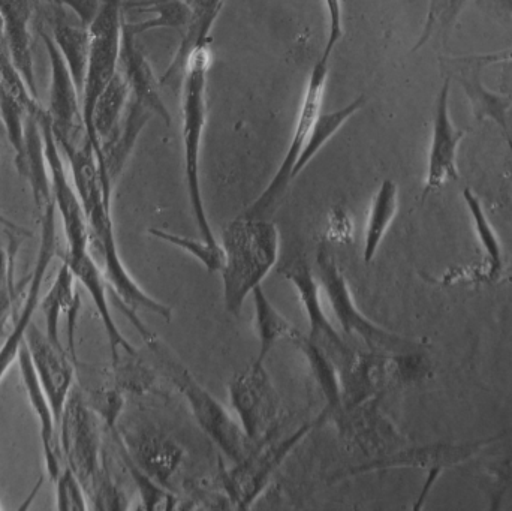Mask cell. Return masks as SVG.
<instances>
[{
  "label": "cell",
  "mask_w": 512,
  "mask_h": 511,
  "mask_svg": "<svg viewBox=\"0 0 512 511\" xmlns=\"http://www.w3.org/2000/svg\"><path fill=\"white\" fill-rule=\"evenodd\" d=\"M316 278L321 291L327 296L328 305L339 323L340 329L349 338L366 345L367 350L385 354L420 353L421 344L414 339L396 335L373 323L354 302L351 288L333 255L322 246L316 255Z\"/></svg>",
  "instance_id": "277c9868"
},
{
  "label": "cell",
  "mask_w": 512,
  "mask_h": 511,
  "mask_svg": "<svg viewBox=\"0 0 512 511\" xmlns=\"http://www.w3.org/2000/svg\"><path fill=\"white\" fill-rule=\"evenodd\" d=\"M364 105V96L352 99L349 104L340 110L330 111V113L319 114L313 128L310 129L306 141H304L303 150H301L300 158L294 167L292 177L294 180L306 170L307 165L313 161L316 155L321 152L322 147L340 131L343 125L351 119L354 114H357Z\"/></svg>",
  "instance_id": "d6a6232c"
},
{
  "label": "cell",
  "mask_w": 512,
  "mask_h": 511,
  "mask_svg": "<svg viewBox=\"0 0 512 511\" xmlns=\"http://www.w3.org/2000/svg\"><path fill=\"white\" fill-rule=\"evenodd\" d=\"M0 510H2V507H0Z\"/></svg>",
  "instance_id": "bcb514c9"
},
{
  "label": "cell",
  "mask_w": 512,
  "mask_h": 511,
  "mask_svg": "<svg viewBox=\"0 0 512 511\" xmlns=\"http://www.w3.org/2000/svg\"><path fill=\"white\" fill-rule=\"evenodd\" d=\"M132 461L156 483L171 491V479L182 465L185 452L176 441L152 428L114 429Z\"/></svg>",
  "instance_id": "ac0fdd59"
},
{
  "label": "cell",
  "mask_w": 512,
  "mask_h": 511,
  "mask_svg": "<svg viewBox=\"0 0 512 511\" xmlns=\"http://www.w3.org/2000/svg\"><path fill=\"white\" fill-rule=\"evenodd\" d=\"M313 428L315 423H306L282 440L273 435L264 443L256 444L251 455L245 461L234 464L236 467L233 470L222 471L221 485L231 506L237 510L251 509L264 494L277 468Z\"/></svg>",
  "instance_id": "8992f818"
},
{
  "label": "cell",
  "mask_w": 512,
  "mask_h": 511,
  "mask_svg": "<svg viewBox=\"0 0 512 511\" xmlns=\"http://www.w3.org/2000/svg\"><path fill=\"white\" fill-rule=\"evenodd\" d=\"M255 308L256 335L259 339V353L256 360L265 362L271 348L280 341L291 342L300 330L286 320L285 315L280 314L273 303L265 296L262 287L255 288L252 293Z\"/></svg>",
  "instance_id": "1f68e13d"
},
{
  "label": "cell",
  "mask_w": 512,
  "mask_h": 511,
  "mask_svg": "<svg viewBox=\"0 0 512 511\" xmlns=\"http://www.w3.org/2000/svg\"><path fill=\"white\" fill-rule=\"evenodd\" d=\"M399 210V186L394 180L385 179L376 191L367 215L364 233L363 260L370 264L375 260L382 240L387 236Z\"/></svg>",
  "instance_id": "f1b7e54d"
},
{
  "label": "cell",
  "mask_w": 512,
  "mask_h": 511,
  "mask_svg": "<svg viewBox=\"0 0 512 511\" xmlns=\"http://www.w3.org/2000/svg\"><path fill=\"white\" fill-rule=\"evenodd\" d=\"M444 65L448 66L447 77L457 81L468 96L475 119L480 122L492 120L504 132L512 150L511 132L508 128V113L512 108V95H502V93L487 89L486 84L481 80V72L484 71V68L472 59L471 54L448 57V59H444Z\"/></svg>",
  "instance_id": "d6986e66"
},
{
  "label": "cell",
  "mask_w": 512,
  "mask_h": 511,
  "mask_svg": "<svg viewBox=\"0 0 512 511\" xmlns=\"http://www.w3.org/2000/svg\"><path fill=\"white\" fill-rule=\"evenodd\" d=\"M451 78L445 77L435 101L433 111L432 140L427 158L426 180L421 201L441 189L450 180L459 179V149L468 131L459 129L451 119Z\"/></svg>",
  "instance_id": "9a60e30c"
},
{
  "label": "cell",
  "mask_w": 512,
  "mask_h": 511,
  "mask_svg": "<svg viewBox=\"0 0 512 511\" xmlns=\"http://www.w3.org/2000/svg\"><path fill=\"white\" fill-rule=\"evenodd\" d=\"M472 447L463 446H430L423 449L405 450L396 455H385L379 459L366 462L355 467L342 477L360 476L372 471L391 470V468L414 467L424 468L427 473L432 470L444 471L451 465L460 464L474 455Z\"/></svg>",
  "instance_id": "cb8c5ba5"
},
{
  "label": "cell",
  "mask_w": 512,
  "mask_h": 511,
  "mask_svg": "<svg viewBox=\"0 0 512 511\" xmlns=\"http://www.w3.org/2000/svg\"><path fill=\"white\" fill-rule=\"evenodd\" d=\"M129 98H131V90L122 72L117 69L116 74L96 98L89 123H87V135L95 149V155L98 153L99 143L110 135L122 119L128 107Z\"/></svg>",
  "instance_id": "83f0119b"
},
{
  "label": "cell",
  "mask_w": 512,
  "mask_h": 511,
  "mask_svg": "<svg viewBox=\"0 0 512 511\" xmlns=\"http://www.w3.org/2000/svg\"><path fill=\"white\" fill-rule=\"evenodd\" d=\"M17 365L20 369L21 383L26 390L27 399L30 407L35 411L39 420V434H41L42 452H44L45 467H47L48 476L56 482L59 474L62 473L65 462H63L62 452L59 446V434H57L56 419H54L53 410H51L50 401L42 389L41 381L36 375L35 366H33L32 357H30L29 348L26 342L18 351Z\"/></svg>",
  "instance_id": "7402d4cb"
},
{
  "label": "cell",
  "mask_w": 512,
  "mask_h": 511,
  "mask_svg": "<svg viewBox=\"0 0 512 511\" xmlns=\"http://www.w3.org/2000/svg\"><path fill=\"white\" fill-rule=\"evenodd\" d=\"M462 197L468 207L475 234L484 254L483 279L489 282L498 281L504 273V249H502L501 239L480 197L471 188L463 189Z\"/></svg>",
  "instance_id": "f546056e"
},
{
  "label": "cell",
  "mask_w": 512,
  "mask_h": 511,
  "mask_svg": "<svg viewBox=\"0 0 512 511\" xmlns=\"http://www.w3.org/2000/svg\"><path fill=\"white\" fill-rule=\"evenodd\" d=\"M132 356L129 362H117L113 365V383L120 390H129L134 393H155V377L149 369Z\"/></svg>",
  "instance_id": "f35d334b"
},
{
  "label": "cell",
  "mask_w": 512,
  "mask_h": 511,
  "mask_svg": "<svg viewBox=\"0 0 512 511\" xmlns=\"http://www.w3.org/2000/svg\"><path fill=\"white\" fill-rule=\"evenodd\" d=\"M221 245L225 306L230 314L239 315L246 299L261 287L279 260V230L271 219L240 215L225 227Z\"/></svg>",
  "instance_id": "6da1fadb"
},
{
  "label": "cell",
  "mask_w": 512,
  "mask_h": 511,
  "mask_svg": "<svg viewBox=\"0 0 512 511\" xmlns=\"http://www.w3.org/2000/svg\"><path fill=\"white\" fill-rule=\"evenodd\" d=\"M39 126L42 129L45 143V156H47L48 173H50L51 192H53L54 204L59 210L62 219L63 231H65L66 252H81L90 249L89 224L83 204L78 198L75 186L69 182L65 164L60 156V147L51 131L47 110L42 108L36 114Z\"/></svg>",
  "instance_id": "5bb4252c"
},
{
  "label": "cell",
  "mask_w": 512,
  "mask_h": 511,
  "mask_svg": "<svg viewBox=\"0 0 512 511\" xmlns=\"http://www.w3.org/2000/svg\"><path fill=\"white\" fill-rule=\"evenodd\" d=\"M75 281L77 279H75L74 273L63 261L50 291L41 297V302H39V309L44 312L45 324H47L45 333H47L48 339L62 350V342L59 338L60 315L66 314L68 317V341H75V326H77L78 312L81 308L80 296L75 290Z\"/></svg>",
  "instance_id": "d4e9b609"
},
{
  "label": "cell",
  "mask_w": 512,
  "mask_h": 511,
  "mask_svg": "<svg viewBox=\"0 0 512 511\" xmlns=\"http://www.w3.org/2000/svg\"><path fill=\"white\" fill-rule=\"evenodd\" d=\"M168 372L174 386L188 402L201 431L234 464L245 461L255 449L256 444L249 440L242 425L233 419L227 408L209 390L204 389L192 377L188 369L171 365Z\"/></svg>",
  "instance_id": "52a82bcc"
},
{
  "label": "cell",
  "mask_w": 512,
  "mask_h": 511,
  "mask_svg": "<svg viewBox=\"0 0 512 511\" xmlns=\"http://www.w3.org/2000/svg\"><path fill=\"white\" fill-rule=\"evenodd\" d=\"M469 0H427L423 29L412 51L421 50L433 35L453 29Z\"/></svg>",
  "instance_id": "8d00e7d4"
},
{
  "label": "cell",
  "mask_w": 512,
  "mask_h": 511,
  "mask_svg": "<svg viewBox=\"0 0 512 511\" xmlns=\"http://www.w3.org/2000/svg\"><path fill=\"white\" fill-rule=\"evenodd\" d=\"M418 354H385L355 351L348 365L339 371L342 410L375 401L394 381L412 380L417 375Z\"/></svg>",
  "instance_id": "9c48e42d"
},
{
  "label": "cell",
  "mask_w": 512,
  "mask_h": 511,
  "mask_svg": "<svg viewBox=\"0 0 512 511\" xmlns=\"http://www.w3.org/2000/svg\"><path fill=\"white\" fill-rule=\"evenodd\" d=\"M5 39V23H3L2 12H0V41Z\"/></svg>",
  "instance_id": "ee69618b"
},
{
  "label": "cell",
  "mask_w": 512,
  "mask_h": 511,
  "mask_svg": "<svg viewBox=\"0 0 512 511\" xmlns=\"http://www.w3.org/2000/svg\"><path fill=\"white\" fill-rule=\"evenodd\" d=\"M59 446L63 462L80 480L87 498L107 468L102 453L98 416L84 401L83 392L72 389L59 425Z\"/></svg>",
  "instance_id": "5b68a950"
},
{
  "label": "cell",
  "mask_w": 512,
  "mask_h": 511,
  "mask_svg": "<svg viewBox=\"0 0 512 511\" xmlns=\"http://www.w3.org/2000/svg\"><path fill=\"white\" fill-rule=\"evenodd\" d=\"M140 11L155 12V17L150 20L140 21V23H128L129 30L134 35L149 32V30L159 29V27H188L192 18V6L188 0H156V2L146 3V5L137 6ZM135 8V9H137Z\"/></svg>",
  "instance_id": "836d02e7"
},
{
  "label": "cell",
  "mask_w": 512,
  "mask_h": 511,
  "mask_svg": "<svg viewBox=\"0 0 512 511\" xmlns=\"http://www.w3.org/2000/svg\"><path fill=\"white\" fill-rule=\"evenodd\" d=\"M114 441H116L117 447H119L120 456H122L123 464H125L126 470L131 474L132 480H134L135 486H137L138 492H140L141 504H143L144 510H173L176 507L177 500L174 497L173 492L165 489L164 486L156 483L152 477L147 476L134 461L131 456L126 452L123 444L120 443L119 438L113 435Z\"/></svg>",
  "instance_id": "e575fe53"
},
{
  "label": "cell",
  "mask_w": 512,
  "mask_h": 511,
  "mask_svg": "<svg viewBox=\"0 0 512 511\" xmlns=\"http://www.w3.org/2000/svg\"><path fill=\"white\" fill-rule=\"evenodd\" d=\"M291 344L295 345L298 351L303 354L304 359L307 360L310 372H312L313 380L318 384L319 392L324 396L325 407L324 417H328L336 414L337 411L342 410V390H340V378L337 366L334 365L333 360L319 350L315 344L307 339L303 333H298Z\"/></svg>",
  "instance_id": "4dcf8cb0"
},
{
  "label": "cell",
  "mask_w": 512,
  "mask_h": 511,
  "mask_svg": "<svg viewBox=\"0 0 512 511\" xmlns=\"http://www.w3.org/2000/svg\"><path fill=\"white\" fill-rule=\"evenodd\" d=\"M83 396L90 410L105 423L108 431L117 429L123 408H125V398H123L122 390L116 384L113 383L111 386L101 387V389L87 390Z\"/></svg>",
  "instance_id": "74e56055"
},
{
  "label": "cell",
  "mask_w": 512,
  "mask_h": 511,
  "mask_svg": "<svg viewBox=\"0 0 512 511\" xmlns=\"http://www.w3.org/2000/svg\"><path fill=\"white\" fill-rule=\"evenodd\" d=\"M14 257L15 251L9 258L8 252L0 245V288L5 287L11 279H14Z\"/></svg>",
  "instance_id": "b9f144b4"
},
{
  "label": "cell",
  "mask_w": 512,
  "mask_h": 511,
  "mask_svg": "<svg viewBox=\"0 0 512 511\" xmlns=\"http://www.w3.org/2000/svg\"><path fill=\"white\" fill-rule=\"evenodd\" d=\"M153 116L155 114L146 105L141 104L137 99L129 98L128 107L122 119L110 135L99 143L96 162H98L102 188L108 200L113 201L114 186L122 176L141 132Z\"/></svg>",
  "instance_id": "e0dca14e"
},
{
  "label": "cell",
  "mask_w": 512,
  "mask_h": 511,
  "mask_svg": "<svg viewBox=\"0 0 512 511\" xmlns=\"http://www.w3.org/2000/svg\"><path fill=\"white\" fill-rule=\"evenodd\" d=\"M51 32H53L51 38L59 47L60 54L65 59L83 99L84 84L89 71L90 47H92L89 26L81 21L72 23L65 15L56 14L51 20Z\"/></svg>",
  "instance_id": "4316f807"
},
{
  "label": "cell",
  "mask_w": 512,
  "mask_h": 511,
  "mask_svg": "<svg viewBox=\"0 0 512 511\" xmlns=\"http://www.w3.org/2000/svg\"><path fill=\"white\" fill-rule=\"evenodd\" d=\"M0 224L5 225L6 228H11L15 233L23 234V236H30L29 231L24 230V228L17 227L14 222L8 221V219L2 218V216H0Z\"/></svg>",
  "instance_id": "7bdbcfd3"
},
{
  "label": "cell",
  "mask_w": 512,
  "mask_h": 511,
  "mask_svg": "<svg viewBox=\"0 0 512 511\" xmlns=\"http://www.w3.org/2000/svg\"><path fill=\"white\" fill-rule=\"evenodd\" d=\"M18 305L20 302L17 299V288H15L14 279H11L5 287L0 288V336L5 333Z\"/></svg>",
  "instance_id": "60d3db41"
},
{
  "label": "cell",
  "mask_w": 512,
  "mask_h": 511,
  "mask_svg": "<svg viewBox=\"0 0 512 511\" xmlns=\"http://www.w3.org/2000/svg\"><path fill=\"white\" fill-rule=\"evenodd\" d=\"M63 261L68 264L69 269L74 273L75 279L81 282L89 296L92 297L93 305H95L99 318H101L102 324H104L105 333H107L113 365L120 360V348L128 356H137V350L129 344L128 339L122 335L116 321H114L107 299L108 284L105 281L101 266L93 258L92 251L87 249V251L81 252H65Z\"/></svg>",
  "instance_id": "44dd1931"
},
{
  "label": "cell",
  "mask_w": 512,
  "mask_h": 511,
  "mask_svg": "<svg viewBox=\"0 0 512 511\" xmlns=\"http://www.w3.org/2000/svg\"><path fill=\"white\" fill-rule=\"evenodd\" d=\"M50 59L51 81L48 120L60 150L80 147L89 140L84 122L83 99L71 71L50 33L39 29Z\"/></svg>",
  "instance_id": "7c38bea8"
},
{
  "label": "cell",
  "mask_w": 512,
  "mask_h": 511,
  "mask_svg": "<svg viewBox=\"0 0 512 511\" xmlns=\"http://www.w3.org/2000/svg\"><path fill=\"white\" fill-rule=\"evenodd\" d=\"M210 42H201L189 51L182 72L183 170L186 191L195 225L201 239L221 245L210 225L201 188V150L207 126V81H209Z\"/></svg>",
  "instance_id": "7a4b0ae2"
},
{
  "label": "cell",
  "mask_w": 512,
  "mask_h": 511,
  "mask_svg": "<svg viewBox=\"0 0 512 511\" xmlns=\"http://www.w3.org/2000/svg\"><path fill=\"white\" fill-rule=\"evenodd\" d=\"M0 12L5 23V38L12 60L33 95L38 96L33 69V41L30 32L33 9L30 0H0Z\"/></svg>",
  "instance_id": "603a6c76"
},
{
  "label": "cell",
  "mask_w": 512,
  "mask_h": 511,
  "mask_svg": "<svg viewBox=\"0 0 512 511\" xmlns=\"http://www.w3.org/2000/svg\"><path fill=\"white\" fill-rule=\"evenodd\" d=\"M57 209L56 204H50L45 212L39 216L41 224V239H39L38 257H36L35 269L30 276V285L27 288L23 305H18L14 311V329L6 336L5 342L0 347V383L5 378L6 372L12 363L17 362L18 351L23 347L27 329L32 324L33 317L39 309L41 302L42 284L47 276L48 267L57 254Z\"/></svg>",
  "instance_id": "4fadbf2b"
},
{
  "label": "cell",
  "mask_w": 512,
  "mask_h": 511,
  "mask_svg": "<svg viewBox=\"0 0 512 511\" xmlns=\"http://www.w3.org/2000/svg\"><path fill=\"white\" fill-rule=\"evenodd\" d=\"M36 375L41 381L42 389L50 401L54 419H56L57 432H59L60 420L69 395L74 389V360L62 348H57L48 339L47 333L39 330L35 324H30L24 338Z\"/></svg>",
  "instance_id": "2e32d148"
},
{
  "label": "cell",
  "mask_w": 512,
  "mask_h": 511,
  "mask_svg": "<svg viewBox=\"0 0 512 511\" xmlns=\"http://www.w3.org/2000/svg\"><path fill=\"white\" fill-rule=\"evenodd\" d=\"M0 134L5 135V129H3V123H2V120H0Z\"/></svg>",
  "instance_id": "f6af8a7d"
},
{
  "label": "cell",
  "mask_w": 512,
  "mask_h": 511,
  "mask_svg": "<svg viewBox=\"0 0 512 511\" xmlns=\"http://www.w3.org/2000/svg\"><path fill=\"white\" fill-rule=\"evenodd\" d=\"M231 407L252 443H264L280 425V398L264 363L254 360L228 384Z\"/></svg>",
  "instance_id": "ba28073f"
},
{
  "label": "cell",
  "mask_w": 512,
  "mask_h": 511,
  "mask_svg": "<svg viewBox=\"0 0 512 511\" xmlns=\"http://www.w3.org/2000/svg\"><path fill=\"white\" fill-rule=\"evenodd\" d=\"M125 24V0H98L95 17L90 21L89 71L83 92L84 122L89 123L93 105L119 65L120 44Z\"/></svg>",
  "instance_id": "30bf717a"
},
{
  "label": "cell",
  "mask_w": 512,
  "mask_h": 511,
  "mask_svg": "<svg viewBox=\"0 0 512 511\" xmlns=\"http://www.w3.org/2000/svg\"><path fill=\"white\" fill-rule=\"evenodd\" d=\"M17 170L20 176L29 182L33 204L39 218L54 200L45 156L44 135L38 119L33 114H27L26 117V150L20 164H17Z\"/></svg>",
  "instance_id": "484cf974"
},
{
  "label": "cell",
  "mask_w": 512,
  "mask_h": 511,
  "mask_svg": "<svg viewBox=\"0 0 512 511\" xmlns=\"http://www.w3.org/2000/svg\"><path fill=\"white\" fill-rule=\"evenodd\" d=\"M340 41L342 39L336 38V36H327L324 50H322L321 56L316 60L315 65L312 66V71H310L303 101H301L300 110H298L297 119H295L294 132H292L285 156H283L282 162H280L279 168H277L267 188L242 213L243 216L270 219V216L279 207L282 198L285 197L289 185L294 182L292 173H294L295 164L300 158L304 141H306L310 129L318 120L319 114L322 113L325 86H327L328 74H330L331 57H333L334 50H336Z\"/></svg>",
  "instance_id": "3957f363"
},
{
  "label": "cell",
  "mask_w": 512,
  "mask_h": 511,
  "mask_svg": "<svg viewBox=\"0 0 512 511\" xmlns=\"http://www.w3.org/2000/svg\"><path fill=\"white\" fill-rule=\"evenodd\" d=\"M150 236L162 240L168 245L176 246L182 251L188 252L192 257L197 258L209 272L221 273L225 264V252L222 245H210L206 240L192 239V237L180 236V234L171 233V231L161 230V228H150Z\"/></svg>",
  "instance_id": "d590c367"
},
{
  "label": "cell",
  "mask_w": 512,
  "mask_h": 511,
  "mask_svg": "<svg viewBox=\"0 0 512 511\" xmlns=\"http://www.w3.org/2000/svg\"><path fill=\"white\" fill-rule=\"evenodd\" d=\"M56 509L62 511H84L87 507V495L74 471L65 465L56 482Z\"/></svg>",
  "instance_id": "ab89813d"
},
{
  "label": "cell",
  "mask_w": 512,
  "mask_h": 511,
  "mask_svg": "<svg viewBox=\"0 0 512 511\" xmlns=\"http://www.w3.org/2000/svg\"><path fill=\"white\" fill-rule=\"evenodd\" d=\"M279 273L294 287L303 306L309 324L307 339L324 351L337 366V371H340L343 366L348 365L357 350L342 338L339 330L328 320L327 312L322 306L321 285L315 270L307 264L306 258L295 255L279 267Z\"/></svg>",
  "instance_id": "8fae6325"
},
{
  "label": "cell",
  "mask_w": 512,
  "mask_h": 511,
  "mask_svg": "<svg viewBox=\"0 0 512 511\" xmlns=\"http://www.w3.org/2000/svg\"><path fill=\"white\" fill-rule=\"evenodd\" d=\"M131 90V98L146 105L155 116L161 117L165 125H171V113L161 95V80H158L146 54L137 44V35L123 24L122 44H120L119 65Z\"/></svg>",
  "instance_id": "ffe728a7"
}]
</instances>
